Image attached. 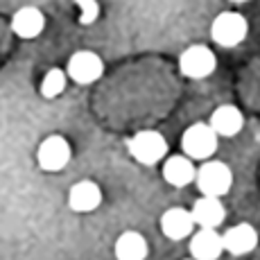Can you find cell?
I'll list each match as a JSON object with an SVG mask.
<instances>
[{"label":"cell","mask_w":260,"mask_h":260,"mask_svg":"<svg viewBox=\"0 0 260 260\" xmlns=\"http://www.w3.org/2000/svg\"><path fill=\"white\" fill-rule=\"evenodd\" d=\"M190 213L199 229H217L226 217V208L222 206L219 197H206V194H202V199L194 202Z\"/></svg>","instance_id":"11"},{"label":"cell","mask_w":260,"mask_h":260,"mask_svg":"<svg viewBox=\"0 0 260 260\" xmlns=\"http://www.w3.org/2000/svg\"><path fill=\"white\" fill-rule=\"evenodd\" d=\"M194 219L192 213L186 211V208H168L166 213L161 215V233L168 240H186L192 236L194 231Z\"/></svg>","instance_id":"8"},{"label":"cell","mask_w":260,"mask_h":260,"mask_svg":"<svg viewBox=\"0 0 260 260\" xmlns=\"http://www.w3.org/2000/svg\"><path fill=\"white\" fill-rule=\"evenodd\" d=\"M249 34V23L242 14L238 12H222L215 16L211 25V37L217 46L222 48H236L247 39Z\"/></svg>","instance_id":"3"},{"label":"cell","mask_w":260,"mask_h":260,"mask_svg":"<svg viewBox=\"0 0 260 260\" xmlns=\"http://www.w3.org/2000/svg\"><path fill=\"white\" fill-rule=\"evenodd\" d=\"M231 3H249V0H231Z\"/></svg>","instance_id":"19"},{"label":"cell","mask_w":260,"mask_h":260,"mask_svg":"<svg viewBox=\"0 0 260 260\" xmlns=\"http://www.w3.org/2000/svg\"><path fill=\"white\" fill-rule=\"evenodd\" d=\"M102 204V190L95 181H77L68 192V206L75 213H91Z\"/></svg>","instance_id":"12"},{"label":"cell","mask_w":260,"mask_h":260,"mask_svg":"<svg viewBox=\"0 0 260 260\" xmlns=\"http://www.w3.org/2000/svg\"><path fill=\"white\" fill-rule=\"evenodd\" d=\"M217 134L213 132L211 124L194 122L183 132L181 136V149L192 161H208L217 152Z\"/></svg>","instance_id":"1"},{"label":"cell","mask_w":260,"mask_h":260,"mask_svg":"<svg viewBox=\"0 0 260 260\" xmlns=\"http://www.w3.org/2000/svg\"><path fill=\"white\" fill-rule=\"evenodd\" d=\"M208 124L213 127V132L217 134V136L231 138V136H236V134L242 132L244 116L238 107H233V104H222V107H217L213 111L211 122Z\"/></svg>","instance_id":"13"},{"label":"cell","mask_w":260,"mask_h":260,"mask_svg":"<svg viewBox=\"0 0 260 260\" xmlns=\"http://www.w3.org/2000/svg\"><path fill=\"white\" fill-rule=\"evenodd\" d=\"M222 242H224V251L233 253V256H247V253H251L256 249L258 231L247 222L236 224L222 236Z\"/></svg>","instance_id":"10"},{"label":"cell","mask_w":260,"mask_h":260,"mask_svg":"<svg viewBox=\"0 0 260 260\" xmlns=\"http://www.w3.org/2000/svg\"><path fill=\"white\" fill-rule=\"evenodd\" d=\"M66 82H68V75L61 71V68H50L46 73V77L41 79V95L48 100H54L59 98V95L63 93V88H66Z\"/></svg>","instance_id":"17"},{"label":"cell","mask_w":260,"mask_h":260,"mask_svg":"<svg viewBox=\"0 0 260 260\" xmlns=\"http://www.w3.org/2000/svg\"><path fill=\"white\" fill-rule=\"evenodd\" d=\"M222 251L224 242L217 229H199L190 236V256L194 260H217Z\"/></svg>","instance_id":"9"},{"label":"cell","mask_w":260,"mask_h":260,"mask_svg":"<svg viewBox=\"0 0 260 260\" xmlns=\"http://www.w3.org/2000/svg\"><path fill=\"white\" fill-rule=\"evenodd\" d=\"M71 156H73L71 143L63 136H59V134L48 136L37 149V161L41 166V170H46V172H59V170H63L68 166V161H71Z\"/></svg>","instance_id":"6"},{"label":"cell","mask_w":260,"mask_h":260,"mask_svg":"<svg viewBox=\"0 0 260 260\" xmlns=\"http://www.w3.org/2000/svg\"><path fill=\"white\" fill-rule=\"evenodd\" d=\"M102 73H104V61L100 59V54L91 52V50H79L68 59L66 75L73 82L82 84V86L98 82L102 77Z\"/></svg>","instance_id":"7"},{"label":"cell","mask_w":260,"mask_h":260,"mask_svg":"<svg viewBox=\"0 0 260 260\" xmlns=\"http://www.w3.org/2000/svg\"><path fill=\"white\" fill-rule=\"evenodd\" d=\"M75 5L79 7V23L82 25H91L98 21V16H100L98 0H75Z\"/></svg>","instance_id":"18"},{"label":"cell","mask_w":260,"mask_h":260,"mask_svg":"<svg viewBox=\"0 0 260 260\" xmlns=\"http://www.w3.org/2000/svg\"><path fill=\"white\" fill-rule=\"evenodd\" d=\"M192 260H194V258H192Z\"/></svg>","instance_id":"20"},{"label":"cell","mask_w":260,"mask_h":260,"mask_svg":"<svg viewBox=\"0 0 260 260\" xmlns=\"http://www.w3.org/2000/svg\"><path fill=\"white\" fill-rule=\"evenodd\" d=\"M194 177H197V168L192 166V158H188L186 154L168 156V161L163 163V179L174 188L188 186L194 181Z\"/></svg>","instance_id":"14"},{"label":"cell","mask_w":260,"mask_h":260,"mask_svg":"<svg viewBox=\"0 0 260 260\" xmlns=\"http://www.w3.org/2000/svg\"><path fill=\"white\" fill-rule=\"evenodd\" d=\"M194 181H197V188L202 190V194L222 199L233 186V172L222 161H206L197 170Z\"/></svg>","instance_id":"2"},{"label":"cell","mask_w":260,"mask_h":260,"mask_svg":"<svg viewBox=\"0 0 260 260\" xmlns=\"http://www.w3.org/2000/svg\"><path fill=\"white\" fill-rule=\"evenodd\" d=\"M129 154L143 166H156L158 161L168 156V141L163 138V134L154 132V129H145L138 132L132 141L127 143Z\"/></svg>","instance_id":"4"},{"label":"cell","mask_w":260,"mask_h":260,"mask_svg":"<svg viewBox=\"0 0 260 260\" xmlns=\"http://www.w3.org/2000/svg\"><path fill=\"white\" fill-rule=\"evenodd\" d=\"M46 27V16L39 7H21L12 18V29L21 39H37Z\"/></svg>","instance_id":"15"},{"label":"cell","mask_w":260,"mask_h":260,"mask_svg":"<svg viewBox=\"0 0 260 260\" xmlns=\"http://www.w3.org/2000/svg\"><path fill=\"white\" fill-rule=\"evenodd\" d=\"M215 68H217V57L206 46H190L179 57V71L190 79L208 77L215 73Z\"/></svg>","instance_id":"5"},{"label":"cell","mask_w":260,"mask_h":260,"mask_svg":"<svg viewBox=\"0 0 260 260\" xmlns=\"http://www.w3.org/2000/svg\"><path fill=\"white\" fill-rule=\"evenodd\" d=\"M116 258L118 260H145L149 253L147 240L138 231H124L116 240Z\"/></svg>","instance_id":"16"}]
</instances>
